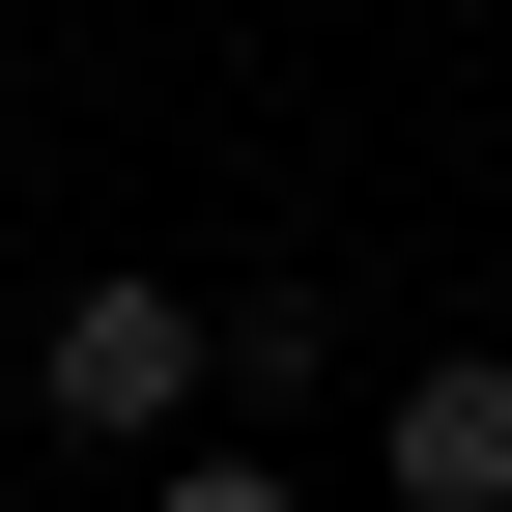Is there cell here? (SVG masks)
I'll use <instances>...</instances> for the list:
<instances>
[{"label": "cell", "mask_w": 512, "mask_h": 512, "mask_svg": "<svg viewBox=\"0 0 512 512\" xmlns=\"http://www.w3.org/2000/svg\"><path fill=\"white\" fill-rule=\"evenodd\" d=\"M29 399L86 427V456H171V427L228 399V313L171 285V256H114V285H57V342H29Z\"/></svg>", "instance_id": "cell-1"}, {"label": "cell", "mask_w": 512, "mask_h": 512, "mask_svg": "<svg viewBox=\"0 0 512 512\" xmlns=\"http://www.w3.org/2000/svg\"><path fill=\"white\" fill-rule=\"evenodd\" d=\"M399 512H512V370H399Z\"/></svg>", "instance_id": "cell-2"}, {"label": "cell", "mask_w": 512, "mask_h": 512, "mask_svg": "<svg viewBox=\"0 0 512 512\" xmlns=\"http://www.w3.org/2000/svg\"><path fill=\"white\" fill-rule=\"evenodd\" d=\"M143 512H313L285 456H228V427H171V456H143Z\"/></svg>", "instance_id": "cell-3"}, {"label": "cell", "mask_w": 512, "mask_h": 512, "mask_svg": "<svg viewBox=\"0 0 512 512\" xmlns=\"http://www.w3.org/2000/svg\"><path fill=\"white\" fill-rule=\"evenodd\" d=\"M0 86H29V0H0Z\"/></svg>", "instance_id": "cell-4"}, {"label": "cell", "mask_w": 512, "mask_h": 512, "mask_svg": "<svg viewBox=\"0 0 512 512\" xmlns=\"http://www.w3.org/2000/svg\"><path fill=\"white\" fill-rule=\"evenodd\" d=\"M29 29H57V0H29Z\"/></svg>", "instance_id": "cell-5"}]
</instances>
